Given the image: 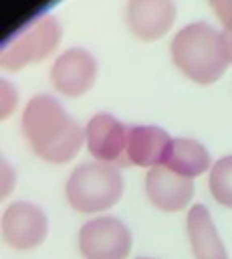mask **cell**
Here are the masks:
<instances>
[{
	"label": "cell",
	"instance_id": "6da1fadb",
	"mask_svg": "<svg viewBox=\"0 0 232 259\" xmlns=\"http://www.w3.org/2000/svg\"><path fill=\"white\" fill-rule=\"evenodd\" d=\"M22 130L32 150L54 164L69 162L81 150L87 134L50 95H36L22 113Z\"/></svg>",
	"mask_w": 232,
	"mask_h": 259
},
{
	"label": "cell",
	"instance_id": "7a4b0ae2",
	"mask_svg": "<svg viewBox=\"0 0 232 259\" xmlns=\"http://www.w3.org/2000/svg\"><path fill=\"white\" fill-rule=\"evenodd\" d=\"M176 67L196 83L208 85L222 77L228 67V55L222 34L206 22L184 26L169 45Z\"/></svg>",
	"mask_w": 232,
	"mask_h": 259
},
{
	"label": "cell",
	"instance_id": "3957f363",
	"mask_svg": "<svg viewBox=\"0 0 232 259\" xmlns=\"http://www.w3.org/2000/svg\"><path fill=\"white\" fill-rule=\"evenodd\" d=\"M123 192V178L117 166L95 162L75 168L67 182V198L79 212H97L113 206Z\"/></svg>",
	"mask_w": 232,
	"mask_h": 259
},
{
	"label": "cell",
	"instance_id": "277c9868",
	"mask_svg": "<svg viewBox=\"0 0 232 259\" xmlns=\"http://www.w3.org/2000/svg\"><path fill=\"white\" fill-rule=\"evenodd\" d=\"M61 24L54 16L44 14L24 24L2 47V65L6 69H22L50 55L61 40Z\"/></svg>",
	"mask_w": 232,
	"mask_h": 259
},
{
	"label": "cell",
	"instance_id": "5b68a950",
	"mask_svg": "<svg viewBox=\"0 0 232 259\" xmlns=\"http://www.w3.org/2000/svg\"><path fill=\"white\" fill-rule=\"evenodd\" d=\"M79 247L85 259H125L131 251V233L115 217H99L83 225Z\"/></svg>",
	"mask_w": 232,
	"mask_h": 259
},
{
	"label": "cell",
	"instance_id": "8992f818",
	"mask_svg": "<svg viewBox=\"0 0 232 259\" xmlns=\"http://www.w3.org/2000/svg\"><path fill=\"white\" fill-rule=\"evenodd\" d=\"M46 214L32 202H12L2 214V237L14 249H32L46 237Z\"/></svg>",
	"mask_w": 232,
	"mask_h": 259
},
{
	"label": "cell",
	"instance_id": "52a82bcc",
	"mask_svg": "<svg viewBox=\"0 0 232 259\" xmlns=\"http://www.w3.org/2000/svg\"><path fill=\"white\" fill-rule=\"evenodd\" d=\"M87 146L89 152L113 166H129L127 164V134L129 127H125L121 121H117L109 113H97L87 123Z\"/></svg>",
	"mask_w": 232,
	"mask_h": 259
},
{
	"label": "cell",
	"instance_id": "ba28073f",
	"mask_svg": "<svg viewBox=\"0 0 232 259\" xmlns=\"http://www.w3.org/2000/svg\"><path fill=\"white\" fill-rule=\"evenodd\" d=\"M52 83L54 87L71 97L83 95L97 77V63L91 53L85 49H69L65 51L52 65Z\"/></svg>",
	"mask_w": 232,
	"mask_h": 259
},
{
	"label": "cell",
	"instance_id": "9c48e42d",
	"mask_svg": "<svg viewBox=\"0 0 232 259\" xmlns=\"http://www.w3.org/2000/svg\"><path fill=\"white\" fill-rule=\"evenodd\" d=\"M149 200L161 210H182L194 196V182L165 166H153L145 178Z\"/></svg>",
	"mask_w": 232,
	"mask_h": 259
},
{
	"label": "cell",
	"instance_id": "30bf717a",
	"mask_svg": "<svg viewBox=\"0 0 232 259\" xmlns=\"http://www.w3.org/2000/svg\"><path fill=\"white\" fill-rule=\"evenodd\" d=\"M176 20L173 0H129L127 22L131 30L143 40L163 36Z\"/></svg>",
	"mask_w": 232,
	"mask_h": 259
},
{
	"label": "cell",
	"instance_id": "8fae6325",
	"mask_svg": "<svg viewBox=\"0 0 232 259\" xmlns=\"http://www.w3.org/2000/svg\"><path fill=\"white\" fill-rule=\"evenodd\" d=\"M171 138L155 125H133L127 134V164L135 166H161Z\"/></svg>",
	"mask_w": 232,
	"mask_h": 259
},
{
	"label": "cell",
	"instance_id": "7c38bea8",
	"mask_svg": "<svg viewBox=\"0 0 232 259\" xmlns=\"http://www.w3.org/2000/svg\"><path fill=\"white\" fill-rule=\"evenodd\" d=\"M188 235L196 259H228L212 217L204 204H196L188 214Z\"/></svg>",
	"mask_w": 232,
	"mask_h": 259
},
{
	"label": "cell",
	"instance_id": "4fadbf2b",
	"mask_svg": "<svg viewBox=\"0 0 232 259\" xmlns=\"http://www.w3.org/2000/svg\"><path fill=\"white\" fill-rule=\"evenodd\" d=\"M161 166H165L186 178H194L210 168V154L196 140L176 138V140H171Z\"/></svg>",
	"mask_w": 232,
	"mask_h": 259
},
{
	"label": "cell",
	"instance_id": "5bb4252c",
	"mask_svg": "<svg viewBox=\"0 0 232 259\" xmlns=\"http://www.w3.org/2000/svg\"><path fill=\"white\" fill-rule=\"evenodd\" d=\"M210 192L220 204L232 208V156H224L212 166Z\"/></svg>",
	"mask_w": 232,
	"mask_h": 259
},
{
	"label": "cell",
	"instance_id": "9a60e30c",
	"mask_svg": "<svg viewBox=\"0 0 232 259\" xmlns=\"http://www.w3.org/2000/svg\"><path fill=\"white\" fill-rule=\"evenodd\" d=\"M210 6L224 26H232V0H210Z\"/></svg>",
	"mask_w": 232,
	"mask_h": 259
},
{
	"label": "cell",
	"instance_id": "2e32d148",
	"mask_svg": "<svg viewBox=\"0 0 232 259\" xmlns=\"http://www.w3.org/2000/svg\"><path fill=\"white\" fill-rule=\"evenodd\" d=\"M2 87H4V99H2L4 109H2V115H8V111L14 109V105H16V91H14V87H10L8 81H2Z\"/></svg>",
	"mask_w": 232,
	"mask_h": 259
},
{
	"label": "cell",
	"instance_id": "e0dca14e",
	"mask_svg": "<svg viewBox=\"0 0 232 259\" xmlns=\"http://www.w3.org/2000/svg\"><path fill=\"white\" fill-rule=\"evenodd\" d=\"M222 40H224V47H226L228 61L232 63V26H224V30H222Z\"/></svg>",
	"mask_w": 232,
	"mask_h": 259
},
{
	"label": "cell",
	"instance_id": "ac0fdd59",
	"mask_svg": "<svg viewBox=\"0 0 232 259\" xmlns=\"http://www.w3.org/2000/svg\"><path fill=\"white\" fill-rule=\"evenodd\" d=\"M139 259H151V257H139Z\"/></svg>",
	"mask_w": 232,
	"mask_h": 259
}]
</instances>
